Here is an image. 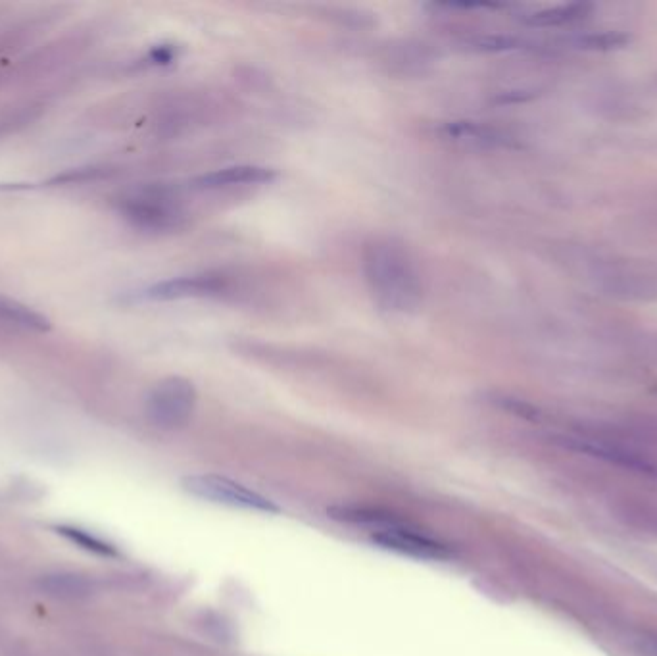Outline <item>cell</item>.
Listing matches in <instances>:
<instances>
[{"label": "cell", "mask_w": 657, "mask_h": 656, "mask_svg": "<svg viewBox=\"0 0 657 656\" xmlns=\"http://www.w3.org/2000/svg\"><path fill=\"white\" fill-rule=\"evenodd\" d=\"M364 272L375 303L389 312H415L423 285L410 251L389 237L371 239L364 249Z\"/></svg>", "instance_id": "obj_1"}, {"label": "cell", "mask_w": 657, "mask_h": 656, "mask_svg": "<svg viewBox=\"0 0 657 656\" xmlns=\"http://www.w3.org/2000/svg\"><path fill=\"white\" fill-rule=\"evenodd\" d=\"M181 485L187 493L195 495L198 499L218 503V505L243 508V510H256L266 514L281 512L279 505L262 493L246 487L239 481L231 480L227 476L218 474H193L181 480Z\"/></svg>", "instance_id": "obj_2"}, {"label": "cell", "mask_w": 657, "mask_h": 656, "mask_svg": "<svg viewBox=\"0 0 657 656\" xmlns=\"http://www.w3.org/2000/svg\"><path fill=\"white\" fill-rule=\"evenodd\" d=\"M196 406L195 385L189 379L171 376L154 385L146 399L148 420L162 429L185 426Z\"/></svg>", "instance_id": "obj_3"}, {"label": "cell", "mask_w": 657, "mask_h": 656, "mask_svg": "<svg viewBox=\"0 0 657 656\" xmlns=\"http://www.w3.org/2000/svg\"><path fill=\"white\" fill-rule=\"evenodd\" d=\"M120 212L129 224L146 231H166L177 226L181 218L173 202L156 189H145L125 197L120 204Z\"/></svg>", "instance_id": "obj_4"}, {"label": "cell", "mask_w": 657, "mask_h": 656, "mask_svg": "<svg viewBox=\"0 0 657 656\" xmlns=\"http://www.w3.org/2000/svg\"><path fill=\"white\" fill-rule=\"evenodd\" d=\"M371 539H373V543L381 545L387 551L423 558V560H448L452 556L446 545L423 535L421 531L410 528L404 522L390 526V528L373 531Z\"/></svg>", "instance_id": "obj_5"}, {"label": "cell", "mask_w": 657, "mask_h": 656, "mask_svg": "<svg viewBox=\"0 0 657 656\" xmlns=\"http://www.w3.org/2000/svg\"><path fill=\"white\" fill-rule=\"evenodd\" d=\"M227 289V279L218 274H200L160 281L145 291L148 301H181L216 297Z\"/></svg>", "instance_id": "obj_6"}, {"label": "cell", "mask_w": 657, "mask_h": 656, "mask_svg": "<svg viewBox=\"0 0 657 656\" xmlns=\"http://www.w3.org/2000/svg\"><path fill=\"white\" fill-rule=\"evenodd\" d=\"M277 179V172L264 166H233L223 168L210 174L196 177L193 181L196 189H225L241 185H264Z\"/></svg>", "instance_id": "obj_7"}, {"label": "cell", "mask_w": 657, "mask_h": 656, "mask_svg": "<svg viewBox=\"0 0 657 656\" xmlns=\"http://www.w3.org/2000/svg\"><path fill=\"white\" fill-rule=\"evenodd\" d=\"M558 441H560L565 449H571V451H579V453H584V455L596 456V458L608 460L611 464L625 466V468L638 470V472H652V466L644 458L633 455V453H629V451H625L621 447H615V445L600 443V441L596 443V441L579 439V437H561Z\"/></svg>", "instance_id": "obj_8"}, {"label": "cell", "mask_w": 657, "mask_h": 656, "mask_svg": "<svg viewBox=\"0 0 657 656\" xmlns=\"http://www.w3.org/2000/svg\"><path fill=\"white\" fill-rule=\"evenodd\" d=\"M0 322L6 326H12V328L37 331V333H45L52 328L47 316H43L41 312L18 303L6 295H0Z\"/></svg>", "instance_id": "obj_9"}, {"label": "cell", "mask_w": 657, "mask_h": 656, "mask_svg": "<svg viewBox=\"0 0 657 656\" xmlns=\"http://www.w3.org/2000/svg\"><path fill=\"white\" fill-rule=\"evenodd\" d=\"M39 589L54 599H83L93 593V583L77 574H49L39 580Z\"/></svg>", "instance_id": "obj_10"}, {"label": "cell", "mask_w": 657, "mask_h": 656, "mask_svg": "<svg viewBox=\"0 0 657 656\" xmlns=\"http://www.w3.org/2000/svg\"><path fill=\"white\" fill-rule=\"evenodd\" d=\"M590 8L592 6L588 2H571V4H563L556 8H546V10L531 14L527 18V24L533 27H558L573 24L577 20H583L584 16L590 12Z\"/></svg>", "instance_id": "obj_11"}, {"label": "cell", "mask_w": 657, "mask_h": 656, "mask_svg": "<svg viewBox=\"0 0 657 656\" xmlns=\"http://www.w3.org/2000/svg\"><path fill=\"white\" fill-rule=\"evenodd\" d=\"M52 530L56 531L60 537H64L66 541H70L75 547H79L81 551H85V553L104 556V558L118 556V551L112 543L100 539L97 535H93L91 531L81 530V528H75V526H54Z\"/></svg>", "instance_id": "obj_12"}, {"label": "cell", "mask_w": 657, "mask_h": 656, "mask_svg": "<svg viewBox=\"0 0 657 656\" xmlns=\"http://www.w3.org/2000/svg\"><path fill=\"white\" fill-rule=\"evenodd\" d=\"M444 135L454 141H467L477 145H500L504 143V137L492 129V127L473 124V122H454L444 126Z\"/></svg>", "instance_id": "obj_13"}, {"label": "cell", "mask_w": 657, "mask_h": 656, "mask_svg": "<svg viewBox=\"0 0 657 656\" xmlns=\"http://www.w3.org/2000/svg\"><path fill=\"white\" fill-rule=\"evenodd\" d=\"M631 43V37L619 31L606 33H590L579 39V47L584 51L611 52L619 51Z\"/></svg>", "instance_id": "obj_14"}, {"label": "cell", "mask_w": 657, "mask_h": 656, "mask_svg": "<svg viewBox=\"0 0 657 656\" xmlns=\"http://www.w3.org/2000/svg\"><path fill=\"white\" fill-rule=\"evenodd\" d=\"M496 404L504 410H508L511 414H515L517 418L529 420V422H538L540 420V410L533 406V404L513 399V397H496Z\"/></svg>", "instance_id": "obj_15"}, {"label": "cell", "mask_w": 657, "mask_h": 656, "mask_svg": "<svg viewBox=\"0 0 657 656\" xmlns=\"http://www.w3.org/2000/svg\"><path fill=\"white\" fill-rule=\"evenodd\" d=\"M108 176V170H100V168H79V170H70L62 176L52 177L47 185H62V183H85V181H93L98 177Z\"/></svg>", "instance_id": "obj_16"}, {"label": "cell", "mask_w": 657, "mask_h": 656, "mask_svg": "<svg viewBox=\"0 0 657 656\" xmlns=\"http://www.w3.org/2000/svg\"><path fill=\"white\" fill-rule=\"evenodd\" d=\"M150 60L154 64H170L173 60V49L171 47H158L150 52Z\"/></svg>", "instance_id": "obj_17"}, {"label": "cell", "mask_w": 657, "mask_h": 656, "mask_svg": "<svg viewBox=\"0 0 657 656\" xmlns=\"http://www.w3.org/2000/svg\"><path fill=\"white\" fill-rule=\"evenodd\" d=\"M648 647L657 655V637H648Z\"/></svg>", "instance_id": "obj_18"}]
</instances>
